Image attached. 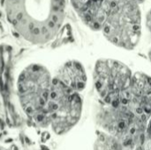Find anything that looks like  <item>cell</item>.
<instances>
[{
    "label": "cell",
    "mask_w": 151,
    "mask_h": 150,
    "mask_svg": "<svg viewBox=\"0 0 151 150\" xmlns=\"http://www.w3.org/2000/svg\"><path fill=\"white\" fill-rule=\"evenodd\" d=\"M132 76L131 69L125 63L113 58L98 59L93 71V81L102 102L118 104Z\"/></svg>",
    "instance_id": "cell-5"
},
{
    "label": "cell",
    "mask_w": 151,
    "mask_h": 150,
    "mask_svg": "<svg viewBox=\"0 0 151 150\" xmlns=\"http://www.w3.org/2000/svg\"><path fill=\"white\" fill-rule=\"evenodd\" d=\"M148 57H149V59L150 60V62H151V47H150V50H149V53H148Z\"/></svg>",
    "instance_id": "cell-13"
},
{
    "label": "cell",
    "mask_w": 151,
    "mask_h": 150,
    "mask_svg": "<svg viewBox=\"0 0 151 150\" xmlns=\"http://www.w3.org/2000/svg\"><path fill=\"white\" fill-rule=\"evenodd\" d=\"M83 101L75 92L53 77L52 88L47 104L48 126L58 135L72 130L81 117Z\"/></svg>",
    "instance_id": "cell-4"
},
{
    "label": "cell",
    "mask_w": 151,
    "mask_h": 150,
    "mask_svg": "<svg viewBox=\"0 0 151 150\" xmlns=\"http://www.w3.org/2000/svg\"><path fill=\"white\" fill-rule=\"evenodd\" d=\"M119 103L127 105L135 113L151 118V76L133 73L128 86L122 92Z\"/></svg>",
    "instance_id": "cell-6"
},
{
    "label": "cell",
    "mask_w": 151,
    "mask_h": 150,
    "mask_svg": "<svg viewBox=\"0 0 151 150\" xmlns=\"http://www.w3.org/2000/svg\"><path fill=\"white\" fill-rule=\"evenodd\" d=\"M53 83V75L41 63H30L19 72L16 91L24 114L35 125L46 127L47 104Z\"/></svg>",
    "instance_id": "cell-2"
},
{
    "label": "cell",
    "mask_w": 151,
    "mask_h": 150,
    "mask_svg": "<svg viewBox=\"0 0 151 150\" xmlns=\"http://www.w3.org/2000/svg\"><path fill=\"white\" fill-rule=\"evenodd\" d=\"M115 0H88L77 12L83 24L93 31L102 30Z\"/></svg>",
    "instance_id": "cell-7"
},
{
    "label": "cell",
    "mask_w": 151,
    "mask_h": 150,
    "mask_svg": "<svg viewBox=\"0 0 151 150\" xmlns=\"http://www.w3.org/2000/svg\"><path fill=\"white\" fill-rule=\"evenodd\" d=\"M53 77L70 89L78 93L85 89L88 81L86 70L82 64L77 60L65 62L58 68Z\"/></svg>",
    "instance_id": "cell-8"
},
{
    "label": "cell",
    "mask_w": 151,
    "mask_h": 150,
    "mask_svg": "<svg viewBox=\"0 0 151 150\" xmlns=\"http://www.w3.org/2000/svg\"><path fill=\"white\" fill-rule=\"evenodd\" d=\"M146 27L151 35V9L146 15Z\"/></svg>",
    "instance_id": "cell-10"
},
{
    "label": "cell",
    "mask_w": 151,
    "mask_h": 150,
    "mask_svg": "<svg viewBox=\"0 0 151 150\" xmlns=\"http://www.w3.org/2000/svg\"><path fill=\"white\" fill-rule=\"evenodd\" d=\"M119 1H124V2H129V3H134V4H140L142 2H144L145 0H119Z\"/></svg>",
    "instance_id": "cell-12"
},
{
    "label": "cell",
    "mask_w": 151,
    "mask_h": 150,
    "mask_svg": "<svg viewBox=\"0 0 151 150\" xmlns=\"http://www.w3.org/2000/svg\"><path fill=\"white\" fill-rule=\"evenodd\" d=\"M67 0H4V13L13 34L35 46L52 42L61 31Z\"/></svg>",
    "instance_id": "cell-1"
},
{
    "label": "cell",
    "mask_w": 151,
    "mask_h": 150,
    "mask_svg": "<svg viewBox=\"0 0 151 150\" xmlns=\"http://www.w3.org/2000/svg\"><path fill=\"white\" fill-rule=\"evenodd\" d=\"M73 8L74 9V11L76 12H78L80 11V9L83 6V4L88 1V0H69Z\"/></svg>",
    "instance_id": "cell-9"
},
{
    "label": "cell",
    "mask_w": 151,
    "mask_h": 150,
    "mask_svg": "<svg viewBox=\"0 0 151 150\" xmlns=\"http://www.w3.org/2000/svg\"><path fill=\"white\" fill-rule=\"evenodd\" d=\"M142 20L139 4L115 0L101 31L113 45L134 50L141 39Z\"/></svg>",
    "instance_id": "cell-3"
},
{
    "label": "cell",
    "mask_w": 151,
    "mask_h": 150,
    "mask_svg": "<svg viewBox=\"0 0 151 150\" xmlns=\"http://www.w3.org/2000/svg\"><path fill=\"white\" fill-rule=\"evenodd\" d=\"M146 133L148 134V137H149V140L151 141V118L149 119L148 121V125H147V130H146Z\"/></svg>",
    "instance_id": "cell-11"
}]
</instances>
